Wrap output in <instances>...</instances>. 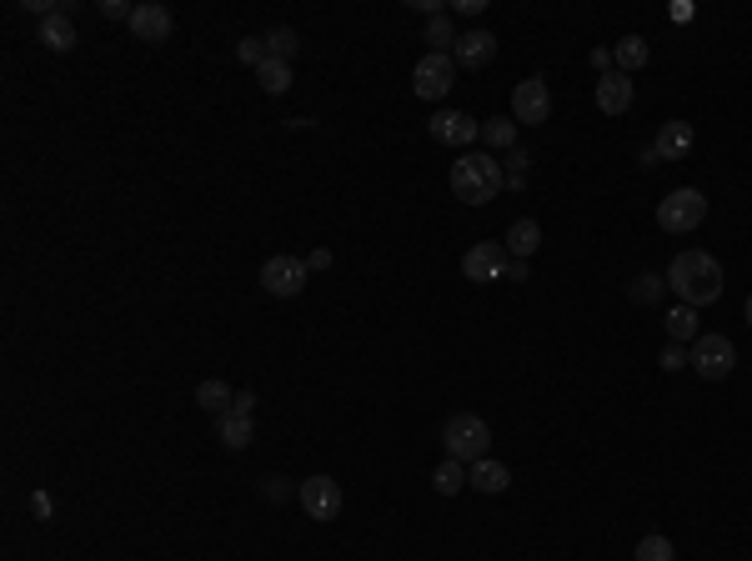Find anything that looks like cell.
<instances>
[{"label": "cell", "mask_w": 752, "mask_h": 561, "mask_svg": "<svg viewBox=\"0 0 752 561\" xmlns=\"http://www.w3.org/2000/svg\"><path fill=\"white\" fill-rule=\"evenodd\" d=\"M597 111H602V116L632 111V76H622V71L602 76V81H597Z\"/></svg>", "instance_id": "cell-14"}, {"label": "cell", "mask_w": 752, "mask_h": 561, "mask_svg": "<svg viewBox=\"0 0 752 561\" xmlns=\"http://www.w3.org/2000/svg\"><path fill=\"white\" fill-rule=\"evenodd\" d=\"M477 136H482V121H472L467 111H437V116H432V141H437V146L462 151V146H472Z\"/></svg>", "instance_id": "cell-11"}, {"label": "cell", "mask_w": 752, "mask_h": 561, "mask_svg": "<svg viewBox=\"0 0 752 561\" xmlns=\"http://www.w3.org/2000/svg\"><path fill=\"white\" fill-rule=\"evenodd\" d=\"M452 196L457 201H467V206H487V201H497L502 196V186H507V176H502V166L492 161V156H482V151H472V156H462V161H452Z\"/></svg>", "instance_id": "cell-2"}, {"label": "cell", "mask_w": 752, "mask_h": 561, "mask_svg": "<svg viewBox=\"0 0 752 561\" xmlns=\"http://www.w3.org/2000/svg\"><path fill=\"white\" fill-rule=\"evenodd\" d=\"M196 406H201V411H211V416H226V411L236 406V391H231L226 381H216V376H211V381H201V386H196Z\"/></svg>", "instance_id": "cell-20"}, {"label": "cell", "mask_w": 752, "mask_h": 561, "mask_svg": "<svg viewBox=\"0 0 752 561\" xmlns=\"http://www.w3.org/2000/svg\"><path fill=\"white\" fill-rule=\"evenodd\" d=\"M702 221H707V196H702L697 186H682V191H672V196L657 201V226H662L667 236H687V231H697Z\"/></svg>", "instance_id": "cell-4"}, {"label": "cell", "mask_w": 752, "mask_h": 561, "mask_svg": "<svg viewBox=\"0 0 752 561\" xmlns=\"http://www.w3.org/2000/svg\"><path fill=\"white\" fill-rule=\"evenodd\" d=\"M256 81H261L266 96H286V91H291V66H286V61H266V66L256 71Z\"/></svg>", "instance_id": "cell-26"}, {"label": "cell", "mask_w": 752, "mask_h": 561, "mask_svg": "<svg viewBox=\"0 0 752 561\" xmlns=\"http://www.w3.org/2000/svg\"><path fill=\"white\" fill-rule=\"evenodd\" d=\"M467 481H472V466H462V461H452V456H447V461L432 471V486H437L442 496H457Z\"/></svg>", "instance_id": "cell-22"}, {"label": "cell", "mask_w": 752, "mask_h": 561, "mask_svg": "<svg viewBox=\"0 0 752 561\" xmlns=\"http://www.w3.org/2000/svg\"><path fill=\"white\" fill-rule=\"evenodd\" d=\"M482 141H487V146H497V151H517V121H512V116H492V121H482Z\"/></svg>", "instance_id": "cell-24"}, {"label": "cell", "mask_w": 752, "mask_h": 561, "mask_svg": "<svg viewBox=\"0 0 752 561\" xmlns=\"http://www.w3.org/2000/svg\"><path fill=\"white\" fill-rule=\"evenodd\" d=\"M216 436H221L231 451H246V446H251V436H256V426H251V416L226 411V416H216Z\"/></svg>", "instance_id": "cell-19"}, {"label": "cell", "mask_w": 752, "mask_h": 561, "mask_svg": "<svg viewBox=\"0 0 752 561\" xmlns=\"http://www.w3.org/2000/svg\"><path fill=\"white\" fill-rule=\"evenodd\" d=\"M632 561H677V551H672V536H662V531L642 536V541H637V551H632Z\"/></svg>", "instance_id": "cell-27"}, {"label": "cell", "mask_w": 752, "mask_h": 561, "mask_svg": "<svg viewBox=\"0 0 752 561\" xmlns=\"http://www.w3.org/2000/svg\"><path fill=\"white\" fill-rule=\"evenodd\" d=\"M306 266H311V271H326V266H331V251H311V261H306Z\"/></svg>", "instance_id": "cell-36"}, {"label": "cell", "mask_w": 752, "mask_h": 561, "mask_svg": "<svg viewBox=\"0 0 752 561\" xmlns=\"http://www.w3.org/2000/svg\"><path fill=\"white\" fill-rule=\"evenodd\" d=\"M492 56H497V36H492V31H467V36H457V46H452L457 71H482V66H492Z\"/></svg>", "instance_id": "cell-13"}, {"label": "cell", "mask_w": 752, "mask_h": 561, "mask_svg": "<svg viewBox=\"0 0 752 561\" xmlns=\"http://www.w3.org/2000/svg\"><path fill=\"white\" fill-rule=\"evenodd\" d=\"M452 86H457V61H452V51H427V56L417 61V71H412V91H417L422 101H447Z\"/></svg>", "instance_id": "cell-5"}, {"label": "cell", "mask_w": 752, "mask_h": 561, "mask_svg": "<svg viewBox=\"0 0 752 561\" xmlns=\"http://www.w3.org/2000/svg\"><path fill=\"white\" fill-rule=\"evenodd\" d=\"M261 41H266V61H286V66H291V56L301 51V36H296L291 26H276V31L261 36Z\"/></svg>", "instance_id": "cell-23"}, {"label": "cell", "mask_w": 752, "mask_h": 561, "mask_svg": "<svg viewBox=\"0 0 752 561\" xmlns=\"http://www.w3.org/2000/svg\"><path fill=\"white\" fill-rule=\"evenodd\" d=\"M747 326H752V296H747Z\"/></svg>", "instance_id": "cell-38"}, {"label": "cell", "mask_w": 752, "mask_h": 561, "mask_svg": "<svg viewBox=\"0 0 752 561\" xmlns=\"http://www.w3.org/2000/svg\"><path fill=\"white\" fill-rule=\"evenodd\" d=\"M537 246H542V226H537V221H512V231H507V256H512V261H532Z\"/></svg>", "instance_id": "cell-18"}, {"label": "cell", "mask_w": 752, "mask_h": 561, "mask_svg": "<svg viewBox=\"0 0 752 561\" xmlns=\"http://www.w3.org/2000/svg\"><path fill=\"white\" fill-rule=\"evenodd\" d=\"M507 246H497V241H482V246H472L467 256H462V276L472 281V286H487V281H502L507 276Z\"/></svg>", "instance_id": "cell-10"}, {"label": "cell", "mask_w": 752, "mask_h": 561, "mask_svg": "<svg viewBox=\"0 0 752 561\" xmlns=\"http://www.w3.org/2000/svg\"><path fill=\"white\" fill-rule=\"evenodd\" d=\"M692 146H697V131H692L687 121H667V126L657 131V141H652L657 161H682Z\"/></svg>", "instance_id": "cell-15"}, {"label": "cell", "mask_w": 752, "mask_h": 561, "mask_svg": "<svg viewBox=\"0 0 752 561\" xmlns=\"http://www.w3.org/2000/svg\"><path fill=\"white\" fill-rule=\"evenodd\" d=\"M306 276H311V266L301 261V256H266L261 261V286L271 291V296H301L306 291Z\"/></svg>", "instance_id": "cell-7"}, {"label": "cell", "mask_w": 752, "mask_h": 561, "mask_svg": "<svg viewBox=\"0 0 752 561\" xmlns=\"http://www.w3.org/2000/svg\"><path fill=\"white\" fill-rule=\"evenodd\" d=\"M427 41H432V51H447V46H457V36H452L447 16H432V21H427Z\"/></svg>", "instance_id": "cell-30"}, {"label": "cell", "mask_w": 752, "mask_h": 561, "mask_svg": "<svg viewBox=\"0 0 752 561\" xmlns=\"http://www.w3.org/2000/svg\"><path fill=\"white\" fill-rule=\"evenodd\" d=\"M96 11H101L106 21H126V26H131V11H136V6H126V0H101Z\"/></svg>", "instance_id": "cell-32"}, {"label": "cell", "mask_w": 752, "mask_h": 561, "mask_svg": "<svg viewBox=\"0 0 752 561\" xmlns=\"http://www.w3.org/2000/svg\"><path fill=\"white\" fill-rule=\"evenodd\" d=\"M46 51H56V56H66V51H76V26H71V16L66 11H56V16H46L41 21V36H36Z\"/></svg>", "instance_id": "cell-16"}, {"label": "cell", "mask_w": 752, "mask_h": 561, "mask_svg": "<svg viewBox=\"0 0 752 561\" xmlns=\"http://www.w3.org/2000/svg\"><path fill=\"white\" fill-rule=\"evenodd\" d=\"M296 501L306 506V516H311V521H336V516H341V506H346L341 481H331V476H306V481L296 486Z\"/></svg>", "instance_id": "cell-8"}, {"label": "cell", "mask_w": 752, "mask_h": 561, "mask_svg": "<svg viewBox=\"0 0 752 561\" xmlns=\"http://www.w3.org/2000/svg\"><path fill=\"white\" fill-rule=\"evenodd\" d=\"M687 366H692L702 381H722V376L737 366V346H732L722 331H712V336H697V341H692V356H687Z\"/></svg>", "instance_id": "cell-6"}, {"label": "cell", "mask_w": 752, "mask_h": 561, "mask_svg": "<svg viewBox=\"0 0 752 561\" xmlns=\"http://www.w3.org/2000/svg\"><path fill=\"white\" fill-rule=\"evenodd\" d=\"M662 291H667V276H652V271H642V276L627 286V296H632L637 306H652V301H662Z\"/></svg>", "instance_id": "cell-28"}, {"label": "cell", "mask_w": 752, "mask_h": 561, "mask_svg": "<svg viewBox=\"0 0 752 561\" xmlns=\"http://www.w3.org/2000/svg\"><path fill=\"white\" fill-rule=\"evenodd\" d=\"M261 496H266V501H286V496H291L286 476H266V481H261Z\"/></svg>", "instance_id": "cell-33"}, {"label": "cell", "mask_w": 752, "mask_h": 561, "mask_svg": "<svg viewBox=\"0 0 752 561\" xmlns=\"http://www.w3.org/2000/svg\"><path fill=\"white\" fill-rule=\"evenodd\" d=\"M697 336H702V331H697V311H692V306H672V311H667V341L682 346V341H697Z\"/></svg>", "instance_id": "cell-25"}, {"label": "cell", "mask_w": 752, "mask_h": 561, "mask_svg": "<svg viewBox=\"0 0 752 561\" xmlns=\"http://www.w3.org/2000/svg\"><path fill=\"white\" fill-rule=\"evenodd\" d=\"M171 31H176V16H171L166 6H156V0H146V6L131 11V36H136V41L161 46V41H171Z\"/></svg>", "instance_id": "cell-12"}, {"label": "cell", "mask_w": 752, "mask_h": 561, "mask_svg": "<svg viewBox=\"0 0 752 561\" xmlns=\"http://www.w3.org/2000/svg\"><path fill=\"white\" fill-rule=\"evenodd\" d=\"M667 286H672L677 301L692 306V311H697V306H712V301L722 296V261H717L712 251H702V246H687V251L672 256Z\"/></svg>", "instance_id": "cell-1"}, {"label": "cell", "mask_w": 752, "mask_h": 561, "mask_svg": "<svg viewBox=\"0 0 752 561\" xmlns=\"http://www.w3.org/2000/svg\"><path fill=\"white\" fill-rule=\"evenodd\" d=\"M612 61H617V71H622V76L642 71V66H647V41H642V36H622V41H617V51H612Z\"/></svg>", "instance_id": "cell-21"}, {"label": "cell", "mask_w": 752, "mask_h": 561, "mask_svg": "<svg viewBox=\"0 0 752 561\" xmlns=\"http://www.w3.org/2000/svg\"><path fill=\"white\" fill-rule=\"evenodd\" d=\"M507 276H512V281H527V261H507Z\"/></svg>", "instance_id": "cell-37"}, {"label": "cell", "mask_w": 752, "mask_h": 561, "mask_svg": "<svg viewBox=\"0 0 752 561\" xmlns=\"http://www.w3.org/2000/svg\"><path fill=\"white\" fill-rule=\"evenodd\" d=\"M487 0H457V16H482Z\"/></svg>", "instance_id": "cell-35"}, {"label": "cell", "mask_w": 752, "mask_h": 561, "mask_svg": "<svg viewBox=\"0 0 752 561\" xmlns=\"http://www.w3.org/2000/svg\"><path fill=\"white\" fill-rule=\"evenodd\" d=\"M442 446H447V456H452V461L477 466V461L492 451V431H487V421H482V416L457 411V416L447 421V431H442Z\"/></svg>", "instance_id": "cell-3"}, {"label": "cell", "mask_w": 752, "mask_h": 561, "mask_svg": "<svg viewBox=\"0 0 752 561\" xmlns=\"http://www.w3.org/2000/svg\"><path fill=\"white\" fill-rule=\"evenodd\" d=\"M657 366H662V371H682V366H687V351H682L677 341H667L662 356H657Z\"/></svg>", "instance_id": "cell-31"}, {"label": "cell", "mask_w": 752, "mask_h": 561, "mask_svg": "<svg viewBox=\"0 0 752 561\" xmlns=\"http://www.w3.org/2000/svg\"><path fill=\"white\" fill-rule=\"evenodd\" d=\"M231 411L251 416V411H256V391H236V406H231Z\"/></svg>", "instance_id": "cell-34"}, {"label": "cell", "mask_w": 752, "mask_h": 561, "mask_svg": "<svg viewBox=\"0 0 752 561\" xmlns=\"http://www.w3.org/2000/svg\"><path fill=\"white\" fill-rule=\"evenodd\" d=\"M236 61L251 66V71H261V66H266V41H261V36H246V41L236 46Z\"/></svg>", "instance_id": "cell-29"}, {"label": "cell", "mask_w": 752, "mask_h": 561, "mask_svg": "<svg viewBox=\"0 0 752 561\" xmlns=\"http://www.w3.org/2000/svg\"><path fill=\"white\" fill-rule=\"evenodd\" d=\"M512 486V466H502V461H492V456H482L477 466H472V491H482V496H502Z\"/></svg>", "instance_id": "cell-17"}, {"label": "cell", "mask_w": 752, "mask_h": 561, "mask_svg": "<svg viewBox=\"0 0 752 561\" xmlns=\"http://www.w3.org/2000/svg\"><path fill=\"white\" fill-rule=\"evenodd\" d=\"M512 121H522V126L552 121V91H547L542 76H532V81H522V86L512 91Z\"/></svg>", "instance_id": "cell-9"}]
</instances>
